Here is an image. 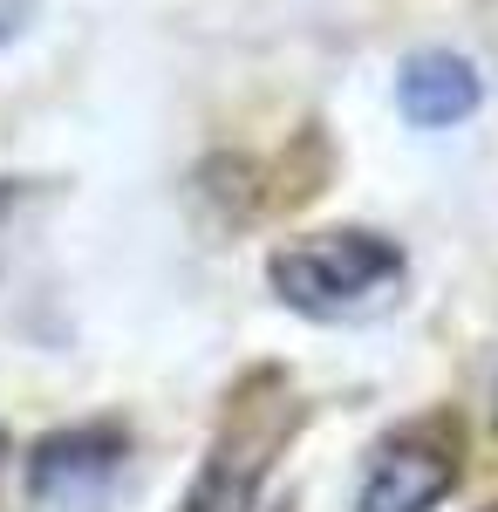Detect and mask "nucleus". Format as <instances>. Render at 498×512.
<instances>
[{"instance_id": "obj_2", "label": "nucleus", "mask_w": 498, "mask_h": 512, "mask_svg": "<svg viewBox=\"0 0 498 512\" xmlns=\"http://www.w3.org/2000/svg\"><path fill=\"white\" fill-rule=\"evenodd\" d=\"M123 472V437L116 431H62L35 444V465H28V492L48 512H89Z\"/></svg>"}, {"instance_id": "obj_1", "label": "nucleus", "mask_w": 498, "mask_h": 512, "mask_svg": "<svg viewBox=\"0 0 498 512\" xmlns=\"http://www.w3.org/2000/svg\"><path fill=\"white\" fill-rule=\"evenodd\" d=\"M273 294L314 321H348L383 308L403 280V253L376 233H321L273 253Z\"/></svg>"}, {"instance_id": "obj_4", "label": "nucleus", "mask_w": 498, "mask_h": 512, "mask_svg": "<svg viewBox=\"0 0 498 512\" xmlns=\"http://www.w3.org/2000/svg\"><path fill=\"white\" fill-rule=\"evenodd\" d=\"M451 451H437V444H396L376 458V472L362 478V499L355 512H437V499L451 492Z\"/></svg>"}, {"instance_id": "obj_3", "label": "nucleus", "mask_w": 498, "mask_h": 512, "mask_svg": "<svg viewBox=\"0 0 498 512\" xmlns=\"http://www.w3.org/2000/svg\"><path fill=\"white\" fill-rule=\"evenodd\" d=\"M396 103H403V117L417 123V130H451V123L478 117V103H485V76L451 55V48H423L403 62V76H396Z\"/></svg>"}]
</instances>
